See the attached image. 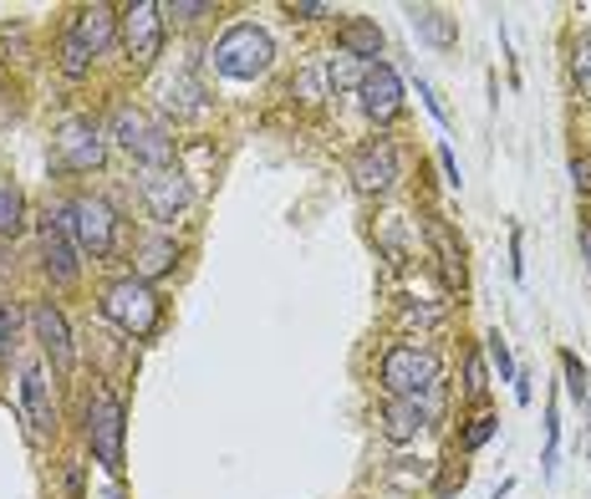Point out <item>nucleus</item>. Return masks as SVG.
<instances>
[{"label":"nucleus","mask_w":591,"mask_h":499,"mask_svg":"<svg viewBox=\"0 0 591 499\" xmlns=\"http://www.w3.org/2000/svg\"><path fill=\"white\" fill-rule=\"evenodd\" d=\"M82 438L93 448V459L118 479L123 464H128V407L107 382H97L87 403H82Z\"/></svg>","instance_id":"f257e3e1"},{"label":"nucleus","mask_w":591,"mask_h":499,"mask_svg":"<svg viewBox=\"0 0 591 499\" xmlns=\"http://www.w3.org/2000/svg\"><path fill=\"white\" fill-rule=\"evenodd\" d=\"M107 138L138 163V169H169L173 163V132L169 123H158L148 107L118 103L107 113Z\"/></svg>","instance_id":"f03ea898"},{"label":"nucleus","mask_w":591,"mask_h":499,"mask_svg":"<svg viewBox=\"0 0 591 499\" xmlns=\"http://www.w3.org/2000/svg\"><path fill=\"white\" fill-rule=\"evenodd\" d=\"M210 66L230 82H261L276 66V41L265 36L255 21H235L224 26L210 46Z\"/></svg>","instance_id":"7ed1b4c3"},{"label":"nucleus","mask_w":591,"mask_h":499,"mask_svg":"<svg viewBox=\"0 0 591 499\" xmlns=\"http://www.w3.org/2000/svg\"><path fill=\"white\" fill-rule=\"evenodd\" d=\"M97 311H103L123 337H133V342H148V337L158 331V321H163V301H158V290L148 286V280H138V276H123V280H113V286H103Z\"/></svg>","instance_id":"20e7f679"},{"label":"nucleus","mask_w":591,"mask_h":499,"mask_svg":"<svg viewBox=\"0 0 591 499\" xmlns=\"http://www.w3.org/2000/svg\"><path fill=\"white\" fill-rule=\"evenodd\" d=\"M378 382L388 397H419L444 382V362H439L434 347L423 342H393L378 362Z\"/></svg>","instance_id":"39448f33"},{"label":"nucleus","mask_w":591,"mask_h":499,"mask_svg":"<svg viewBox=\"0 0 591 499\" xmlns=\"http://www.w3.org/2000/svg\"><path fill=\"white\" fill-rule=\"evenodd\" d=\"M62 214H66V230H72V240H77L82 255L107 261V255L118 250L123 220H118V210H113L103 194H72L62 204Z\"/></svg>","instance_id":"423d86ee"},{"label":"nucleus","mask_w":591,"mask_h":499,"mask_svg":"<svg viewBox=\"0 0 591 499\" xmlns=\"http://www.w3.org/2000/svg\"><path fill=\"white\" fill-rule=\"evenodd\" d=\"M36 235H41V270H46V280L62 290L77 286L82 250H77V240H72V230H66L62 204H46V210L36 214Z\"/></svg>","instance_id":"0eeeda50"},{"label":"nucleus","mask_w":591,"mask_h":499,"mask_svg":"<svg viewBox=\"0 0 591 499\" xmlns=\"http://www.w3.org/2000/svg\"><path fill=\"white\" fill-rule=\"evenodd\" d=\"M163 26H169V15H163L158 0H133V6L118 11V41L138 72H148V66L158 62V52H163Z\"/></svg>","instance_id":"6e6552de"},{"label":"nucleus","mask_w":591,"mask_h":499,"mask_svg":"<svg viewBox=\"0 0 591 499\" xmlns=\"http://www.w3.org/2000/svg\"><path fill=\"white\" fill-rule=\"evenodd\" d=\"M439 413H444V382L429 387V393H419V397H382L378 434L388 438V444H413L429 423H439Z\"/></svg>","instance_id":"1a4fd4ad"},{"label":"nucleus","mask_w":591,"mask_h":499,"mask_svg":"<svg viewBox=\"0 0 591 499\" xmlns=\"http://www.w3.org/2000/svg\"><path fill=\"white\" fill-rule=\"evenodd\" d=\"M138 199H144V210L154 214L158 230H173V224L189 214V204H194V184H189L173 163L169 169H144V179H138Z\"/></svg>","instance_id":"9d476101"},{"label":"nucleus","mask_w":591,"mask_h":499,"mask_svg":"<svg viewBox=\"0 0 591 499\" xmlns=\"http://www.w3.org/2000/svg\"><path fill=\"white\" fill-rule=\"evenodd\" d=\"M107 148H113V138H107V123L97 118H66L56 128V158L72 173H97L107 163Z\"/></svg>","instance_id":"9b49d317"},{"label":"nucleus","mask_w":591,"mask_h":499,"mask_svg":"<svg viewBox=\"0 0 591 499\" xmlns=\"http://www.w3.org/2000/svg\"><path fill=\"white\" fill-rule=\"evenodd\" d=\"M347 179H352L357 194L388 199L398 189V148L388 144V138H368V144L347 158Z\"/></svg>","instance_id":"f8f14e48"},{"label":"nucleus","mask_w":591,"mask_h":499,"mask_svg":"<svg viewBox=\"0 0 591 499\" xmlns=\"http://www.w3.org/2000/svg\"><path fill=\"white\" fill-rule=\"evenodd\" d=\"M357 103L372 123H393L403 113V77H398L393 62H372L357 82Z\"/></svg>","instance_id":"ddd939ff"},{"label":"nucleus","mask_w":591,"mask_h":499,"mask_svg":"<svg viewBox=\"0 0 591 499\" xmlns=\"http://www.w3.org/2000/svg\"><path fill=\"white\" fill-rule=\"evenodd\" d=\"M31 331H36L41 352H46V362H52V372H72V362H77V347H72V327H66V316L56 301H31Z\"/></svg>","instance_id":"4468645a"},{"label":"nucleus","mask_w":591,"mask_h":499,"mask_svg":"<svg viewBox=\"0 0 591 499\" xmlns=\"http://www.w3.org/2000/svg\"><path fill=\"white\" fill-rule=\"evenodd\" d=\"M21 407H27L31 438L56 434V397H52V372H46V362L21 368Z\"/></svg>","instance_id":"2eb2a0df"},{"label":"nucleus","mask_w":591,"mask_h":499,"mask_svg":"<svg viewBox=\"0 0 591 499\" xmlns=\"http://www.w3.org/2000/svg\"><path fill=\"white\" fill-rule=\"evenodd\" d=\"M173 265H179V240H173L169 230H158V235H144L138 245H133V276L148 280V286H154L158 276H169Z\"/></svg>","instance_id":"dca6fc26"},{"label":"nucleus","mask_w":591,"mask_h":499,"mask_svg":"<svg viewBox=\"0 0 591 499\" xmlns=\"http://www.w3.org/2000/svg\"><path fill=\"white\" fill-rule=\"evenodd\" d=\"M72 36L93 56H107L118 46V11H113V6H82L77 21H72Z\"/></svg>","instance_id":"f3484780"},{"label":"nucleus","mask_w":591,"mask_h":499,"mask_svg":"<svg viewBox=\"0 0 591 499\" xmlns=\"http://www.w3.org/2000/svg\"><path fill=\"white\" fill-rule=\"evenodd\" d=\"M158 107L173 113V118H194V113L210 107V97H204V87H199L194 72H173V77L158 82Z\"/></svg>","instance_id":"a211bd4d"},{"label":"nucleus","mask_w":591,"mask_h":499,"mask_svg":"<svg viewBox=\"0 0 591 499\" xmlns=\"http://www.w3.org/2000/svg\"><path fill=\"white\" fill-rule=\"evenodd\" d=\"M337 52L357 56V62H382V26L378 21H368V15H352V21H342L337 26Z\"/></svg>","instance_id":"6ab92c4d"},{"label":"nucleus","mask_w":591,"mask_h":499,"mask_svg":"<svg viewBox=\"0 0 591 499\" xmlns=\"http://www.w3.org/2000/svg\"><path fill=\"white\" fill-rule=\"evenodd\" d=\"M408 26H413V36L429 41L434 52H448L454 41H460V26H454V15L439 11V6H408Z\"/></svg>","instance_id":"aec40b11"},{"label":"nucleus","mask_w":591,"mask_h":499,"mask_svg":"<svg viewBox=\"0 0 591 499\" xmlns=\"http://www.w3.org/2000/svg\"><path fill=\"white\" fill-rule=\"evenodd\" d=\"M291 97L302 107H321L331 97V82H327V62H306L296 77H291Z\"/></svg>","instance_id":"412c9836"},{"label":"nucleus","mask_w":591,"mask_h":499,"mask_svg":"<svg viewBox=\"0 0 591 499\" xmlns=\"http://www.w3.org/2000/svg\"><path fill=\"white\" fill-rule=\"evenodd\" d=\"M93 62H97V56L87 52L77 36H72V26H66V31H62V46H56V66H62V77L82 82L87 72H93Z\"/></svg>","instance_id":"4be33fe9"},{"label":"nucleus","mask_w":591,"mask_h":499,"mask_svg":"<svg viewBox=\"0 0 591 499\" xmlns=\"http://www.w3.org/2000/svg\"><path fill=\"white\" fill-rule=\"evenodd\" d=\"M27 230V194L15 184H0V240H15Z\"/></svg>","instance_id":"5701e85b"},{"label":"nucleus","mask_w":591,"mask_h":499,"mask_svg":"<svg viewBox=\"0 0 591 499\" xmlns=\"http://www.w3.org/2000/svg\"><path fill=\"white\" fill-rule=\"evenodd\" d=\"M362 72H368V62H357V56H347V52H331V56H327V82H331V93H342V87H357V82H362Z\"/></svg>","instance_id":"b1692460"},{"label":"nucleus","mask_w":591,"mask_h":499,"mask_svg":"<svg viewBox=\"0 0 591 499\" xmlns=\"http://www.w3.org/2000/svg\"><path fill=\"white\" fill-rule=\"evenodd\" d=\"M561 372H566V393L577 403H591V378H587V362H581L571 347H561Z\"/></svg>","instance_id":"393cba45"},{"label":"nucleus","mask_w":591,"mask_h":499,"mask_svg":"<svg viewBox=\"0 0 591 499\" xmlns=\"http://www.w3.org/2000/svg\"><path fill=\"white\" fill-rule=\"evenodd\" d=\"M495 434H499V418H495V413H474L469 428L460 434V448H464V454H479V448H485Z\"/></svg>","instance_id":"a878e982"},{"label":"nucleus","mask_w":591,"mask_h":499,"mask_svg":"<svg viewBox=\"0 0 591 499\" xmlns=\"http://www.w3.org/2000/svg\"><path fill=\"white\" fill-rule=\"evenodd\" d=\"M556 454H561V407H556V397H551V403H546V454H540L546 479L556 474Z\"/></svg>","instance_id":"bb28decb"},{"label":"nucleus","mask_w":591,"mask_h":499,"mask_svg":"<svg viewBox=\"0 0 591 499\" xmlns=\"http://www.w3.org/2000/svg\"><path fill=\"white\" fill-rule=\"evenodd\" d=\"M485 352H489V368L499 372V382H515V357H510V342H505L499 331L485 337Z\"/></svg>","instance_id":"cd10ccee"},{"label":"nucleus","mask_w":591,"mask_h":499,"mask_svg":"<svg viewBox=\"0 0 591 499\" xmlns=\"http://www.w3.org/2000/svg\"><path fill=\"white\" fill-rule=\"evenodd\" d=\"M485 362H479V352H469L464 357V397H469V403H485Z\"/></svg>","instance_id":"c85d7f7f"},{"label":"nucleus","mask_w":591,"mask_h":499,"mask_svg":"<svg viewBox=\"0 0 591 499\" xmlns=\"http://www.w3.org/2000/svg\"><path fill=\"white\" fill-rule=\"evenodd\" d=\"M571 77H577L581 97H591V36H581L577 46H571Z\"/></svg>","instance_id":"c756f323"},{"label":"nucleus","mask_w":591,"mask_h":499,"mask_svg":"<svg viewBox=\"0 0 591 499\" xmlns=\"http://www.w3.org/2000/svg\"><path fill=\"white\" fill-rule=\"evenodd\" d=\"M163 15H173V21H184V26H194V21L214 15V6H210V0H169V6H163Z\"/></svg>","instance_id":"7c9ffc66"},{"label":"nucleus","mask_w":591,"mask_h":499,"mask_svg":"<svg viewBox=\"0 0 591 499\" xmlns=\"http://www.w3.org/2000/svg\"><path fill=\"white\" fill-rule=\"evenodd\" d=\"M291 21H327V15H337L331 6H321V0H291L286 6Z\"/></svg>","instance_id":"2f4dec72"},{"label":"nucleus","mask_w":591,"mask_h":499,"mask_svg":"<svg viewBox=\"0 0 591 499\" xmlns=\"http://www.w3.org/2000/svg\"><path fill=\"white\" fill-rule=\"evenodd\" d=\"M15 352V311L0 301V362Z\"/></svg>","instance_id":"473e14b6"},{"label":"nucleus","mask_w":591,"mask_h":499,"mask_svg":"<svg viewBox=\"0 0 591 499\" xmlns=\"http://www.w3.org/2000/svg\"><path fill=\"white\" fill-rule=\"evenodd\" d=\"M408 321H419V327H439L444 321V306H403Z\"/></svg>","instance_id":"72a5a7b5"},{"label":"nucleus","mask_w":591,"mask_h":499,"mask_svg":"<svg viewBox=\"0 0 591 499\" xmlns=\"http://www.w3.org/2000/svg\"><path fill=\"white\" fill-rule=\"evenodd\" d=\"M419 97H423V107L434 113V123H439V128H448V113H444V103H439V97H434V87H429V77H419Z\"/></svg>","instance_id":"f704fd0d"},{"label":"nucleus","mask_w":591,"mask_h":499,"mask_svg":"<svg viewBox=\"0 0 591 499\" xmlns=\"http://www.w3.org/2000/svg\"><path fill=\"white\" fill-rule=\"evenodd\" d=\"M571 184H577V194H591V163L587 158H571Z\"/></svg>","instance_id":"c9c22d12"},{"label":"nucleus","mask_w":591,"mask_h":499,"mask_svg":"<svg viewBox=\"0 0 591 499\" xmlns=\"http://www.w3.org/2000/svg\"><path fill=\"white\" fill-rule=\"evenodd\" d=\"M439 163H444V173H448V184H454V189H460L464 184V173H460V158H454V148H439Z\"/></svg>","instance_id":"e433bc0d"},{"label":"nucleus","mask_w":591,"mask_h":499,"mask_svg":"<svg viewBox=\"0 0 591 499\" xmlns=\"http://www.w3.org/2000/svg\"><path fill=\"white\" fill-rule=\"evenodd\" d=\"M510 276H515V280H526V261H520V230L510 235Z\"/></svg>","instance_id":"4c0bfd02"},{"label":"nucleus","mask_w":591,"mask_h":499,"mask_svg":"<svg viewBox=\"0 0 591 499\" xmlns=\"http://www.w3.org/2000/svg\"><path fill=\"white\" fill-rule=\"evenodd\" d=\"M510 387H515V403H530V372H526V368H515V382H510Z\"/></svg>","instance_id":"58836bf2"},{"label":"nucleus","mask_w":591,"mask_h":499,"mask_svg":"<svg viewBox=\"0 0 591 499\" xmlns=\"http://www.w3.org/2000/svg\"><path fill=\"white\" fill-rule=\"evenodd\" d=\"M581 261H587V265H591V220H587V224H581Z\"/></svg>","instance_id":"ea45409f"},{"label":"nucleus","mask_w":591,"mask_h":499,"mask_svg":"<svg viewBox=\"0 0 591 499\" xmlns=\"http://www.w3.org/2000/svg\"><path fill=\"white\" fill-rule=\"evenodd\" d=\"M103 499H123V489H118V485H113V489H107V495H103Z\"/></svg>","instance_id":"a19ab883"}]
</instances>
